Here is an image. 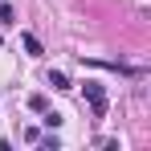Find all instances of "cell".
I'll list each match as a JSON object with an SVG mask.
<instances>
[{"mask_svg":"<svg viewBox=\"0 0 151 151\" xmlns=\"http://www.w3.org/2000/svg\"><path fill=\"white\" fill-rule=\"evenodd\" d=\"M49 86L53 90H70V78L61 74V70H49Z\"/></svg>","mask_w":151,"mask_h":151,"instance_id":"obj_3","label":"cell"},{"mask_svg":"<svg viewBox=\"0 0 151 151\" xmlns=\"http://www.w3.org/2000/svg\"><path fill=\"white\" fill-rule=\"evenodd\" d=\"M86 98H90V110H94V119L106 114V90H102L98 82H86Z\"/></svg>","mask_w":151,"mask_h":151,"instance_id":"obj_1","label":"cell"},{"mask_svg":"<svg viewBox=\"0 0 151 151\" xmlns=\"http://www.w3.org/2000/svg\"><path fill=\"white\" fill-rule=\"evenodd\" d=\"M0 21H4V25H12V8H8V4H0Z\"/></svg>","mask_w":151,"mask_h":151,"instance_id":"obj_4","label":"cell"},{"mask_svg":"<svg viewBox=\"0 0 151 151\" xmlns=\"http://www.w3.org/2000/svg\"><path fill=\"white\" fill-rule=\"evenodd\" d=\"M21 45H25V53H29V57H41V41H37L33 33H21Z\"/></svg>","mask_w":151,"mask_h":151,"instance_id":"obj_2","label":"cell"}]
</instances>
